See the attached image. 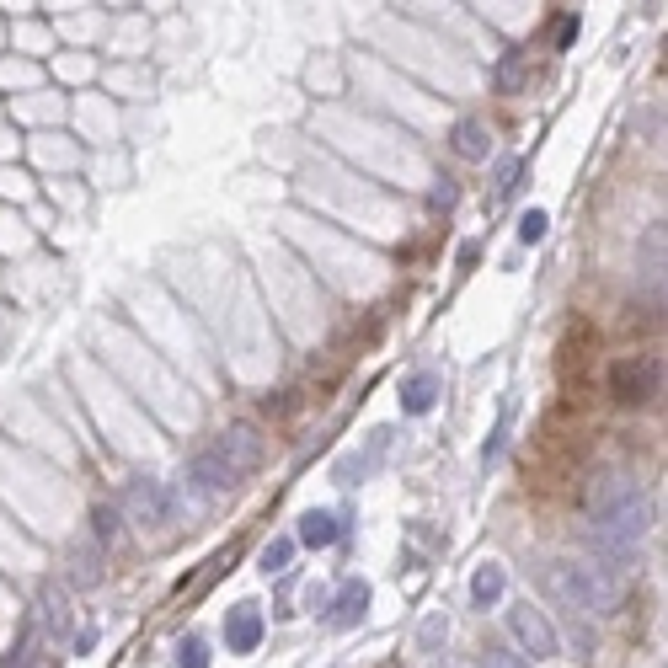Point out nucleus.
<instances>
[{"label":"nucleus","mask_w":668,"mask_h":668,"mask_svg":"<svg viewBox=\"0 0 668 668\" xmlns=\"http://www.w3.org/2000/svg\"><path fill=\"white\" fill-rule=\"evenodd\" d=\"M503 594H508V572L497 567V562H481L476 578H471V604H476V610H492Z\"/></svg>","instance_id":"9d476101"},{"label":"nucleus","mask_w":668,"mask_h":668,"mask_svg":"<svg viewBox=\"0 0 668 668\" xmlns=\"http://www.w3.org/2000/svg\"><path fill=\"white\" fill-rule=\"evenodd\" d=\"M91 540H97V546H113L118 540V514L113 508H91Z\"/></svg>","instance_id":"ddd939ff"},{"label":"nucleus","mask_w":668,"mask_h":668,"mask_svg":"<svg viewBox=\"0 0 668 668\" xmlns=\"http://www.w3.org/2000/svg\"><path fill=\"white\" fill-rule=\"evenodd\" d=\"M439 636H449V620H444V615H433L428 626H423V647H433Z\"/></svg>","instance_id":"6ab92c4d"},{"label":"nucleus","mask_w":668,"mask_h":668,"mask_svg":"<svg viewBox=\"0 0 668 668\" xmlns=\"http://www.w3.org/2000/svg\"><path fill=\"white\" fill-rule=\"evenodd\" d=\"M364 610H369V588H364L359 578H353V583H343V588H337L332 615H326V620H332L337 631H353V626L364 620Z\"/></svg>","instance_id":"1a4fd4ad"},{"label":"nucleus","mask_w":668,"mask_h":668,"mask_svg":"<svg viewBox=\"0 0 668 668\" xmlns=\"http://www.w3.org/2000/svg\"><path fill=\"white\" fill-rule=\"evenodd\" d=\"M658 380H663V369H658V359H620L615 369H610V391H615V401H626V407H636V401H647L652 391H658Z\"/></svg>","instance_id":"423d86ee"},{"label":"nucleus","mask_w":668,"mask_h":668,"mask_svg":"<svg viewBox=\"0 0 668 668\" xmlns=\"http://www.w3.org/2000/svg\"><path fill=\"white\" fill-rule=\"evenodd\" d=\"M540 236H546V214H540V209H530V214L519 220V241H524V246H535Z\"/></svg>","instance_id":"f3484780"},{"label":"nucleus","mask_w":668,"mask_h":668,"mask_svg":"<svg viewBox=\"0 0 668 668\" xmlns=\"http://www.w3.org/2000/svg\"><path fill=\"white\" fill-rule=\"evenodd\" d=\"M508 631H514V642H519V658L530 652L535 663H546L562 652V642H556V626L546 620V610H535V604H514L508 610Z\"/></svg>","instance_id":"20e7f679"},{"label":"nucleus","mask_w":668,"mask_h":668,"mask_svg":"<svg viewBox=\"0 0 668 668\" xmlns=\"http://www.w3.org/2000/svg\"><path fill=\"white\" fill-rule=\"evenodd\" d=\"M289 556H294V540H273V546L262 551V562H257V567L273 578V572H284V567H289Z\"/></svg>","instance_id":"2eb2a0df"},{"label":"nucleus","mask_w":668,"mask_h":668,"mask_svg":"<svg viewBox=\"0 0 668 668\" xmlns=\"http://www.w3.org/2000/svg\"><path fill=\"white\" fill-rule=\"evenodd\" d=\"M433 401H439V380H433V375H412L407 385H401V412H407V417L433 412Z\"/></svg>","instance_id":"f8f14e48"},{"label":"nucleus","mask_w":668,"mask_h":668,"mask_svg":"<svg viewBox=\"0 0 668 668\" xmlns=\"http://www.w3.org/2000/svg\"><path fill=\"white\" fill-rule=\"evenodd\" d=\"M337 540H343V519H337L332 508H310L300 519V546L326 551V546H337Z\"/></svg>","instance_id":"6e6552de"},{"label":"nucleus","mask_w":668,"mask_h":668,"mask_svg":"<svg viewBox=\"0 0 668 668\" xmlns=\"http://www.w3.org/2000/svg\"><path fill=\"white\" fill-rule=\"evenodd\" d=\"M481 668H530V658H519L514 647H487L481 652Z\"/></svg>","instance_id":"dca6fc26"},{"label":"nucleus","mask_w":668,"mask_h":668,"mask_svg":"<svg viewBox=\"0 0 668 668\" xmlns=\"http://www.w3.org/2000/svg\"><path fill=\"white\" fill-rule=\"evenodd\" d=\"M75 583H97V567H91V556H75Z\"/></svg>","instance_id":"aec40b11"},{"label":"nucleus","mask_w":668,"mask_h":668,"mask_svg":"<svg viewBox=\"0 0 668 668\" xmlns=\"http://www.w3.org/2000/svg\"><path fill=\"white\" fill-rule=\"evenodd\" d=\"M487 150H492V134H487V123H476V118H460V123H455V155H465V161H487Z\"/></svg>","instance_id":"9b49d317"},{"label":"nucleus","mask_w":668,"mask_h":668,"mask_svg":"<svg viewBox=\"0 0 668 668\" xmlns=\"http://www.w3.org/2000/svg\"><path fill=\"white\" fill-rule=\"evenodd\" d=\"M177 668H209V642L204 636H188V642L177 647Z\"/></svg>","instance_id":"4468645a"},{"label":"nucleus","mask_w":668,"mask_h":668,"mask_svg":"<svg viewBox=\"0 0 668 668\" xmlns=\"http://www.w3.org/2000/svg\"><path fill=\"white\" fill-rule=\"evenodd\" d=\"M514 182H519V161H503V166H497V193H514Z\"/></svg>","instance_id":"a211bd4d"},{"label":"nucleus","mask_w":668,"mask_h":668,"mask_svg":"<svg viewBox=\"0 0 668 668\" xmlns=\"http://www.w3.org/2000/svg\"><path fill=\"white\" fill-rule=\"evenodd\" d=\"M209 460L220 465L230 481H246V476L257 471V460H262V444H257L252 428H225L220 439L209 444Z\"/></svg>","instance_id":"39448f33"},{"label":"nucleus","mask_w":668,"mask_h":668,"mask_svg":"<svg viewBox=\"0 0 668 668\" xmlns=\"http://www.w3.org/2000/svg\"><path fill=\"white\" fill-rule=\"evenodd\" d=\"M172 508H177L172 487H166V481H155V476H134L129 487H123V514H129L134 524H145V530L166 524V519H172Z\"/></svg>","instance_id":"7ed1b4c3"},{"label":"nucleus","mask_w":668,"mask_h":668,"mask_svg":"<svg viewBox=\"0 0 668 668\" xmlns=\"http://www.w3.org/2000/svg\"><path fill=\"white\" fill-rule=\"evenodd\" d=\"M262 642V610L257 604H236V610L225 615V647L230 652H257Z\"/></svg>","instance_id":"0eeeda50"},{"label":"nucleus","mask_w":668,"mask_h":668,"mask_svg":"<svg viewBox=\"0 0 668 668\" xmlns=\"http://www.w3.org/2000/svg\"><path fill=\"white\" fill-rule=\"evenodd\" d=\"M546 588H551V599L562 604V610L588 615V620L610 615V604H615L610 578H604L599 567H583V562H556V567L546 572Z\"/></svg>","instance_id":"f03ea898"},{"label":"nucleus","mask_w":668,"mask_h":668,"mask_svg":"<svg viewBox=\"0 0 668 668\" xmlns=\"http://www.w3.org/2000/svg\"><path fill=\"white\" fill-rule=\"evenodd\" d=\"M647 524H652V508H647L642 487L626 476H604L594 497H588V535L604 551H631L647 535Z\"/></svg>","instance_id":"f257e3e1"}]
</instances>
